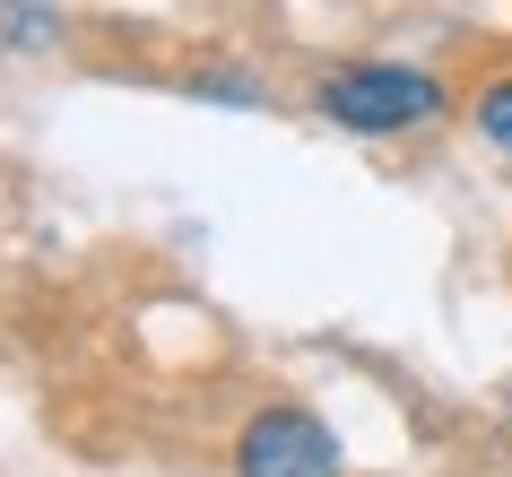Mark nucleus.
Masks as SVG:
<instances>
[{
  "instance_id": "1",
  "label": "nucleus",
  "mask_w": 512,
  "mask_h": 477,
  "mask_svg": "<svg viewBox=\"0 0 512 477\" xmlns=\"http://www.w3.org/2000/svg\"><path fill=\"white\" fill-rule=\"evenodd\" d=\"M313 105H322V122H339L356 139H391V131L434 122V113L452 105V87L434 79V70H417V61H348V70H330L313 87Z\"/></svg>"
},
{
  "instance_id": "2",
  "label": "nucleus",
  "mask_w": 512,
  "mask_h": 477,
  "mask_svg": "<svg viewBox=\"0 0 512 477\" xmlns=\"http://www.w3.org/2000/svg\"><path fill=\"white\" fill-rule=\"evenodd\" d=\"M348 451L313 408H261L235 434V477H339Z\"/></svg>"
},
{
  "instance_id": "3",
  "label": "nucleus",
  "mask_w": 512,
  "mask_h": 477,
  "mask_svg": "<svg viewBox=\"0 0 512 477\" xmlns=\"http://www.w3.org/2000/svg\"><path fill=\"white\" fill-rule=\"evenodd\" d=\"M478 139H486V148H495V157L512 165V70L478 87Z\"/></svg>"
}]
</instances>
